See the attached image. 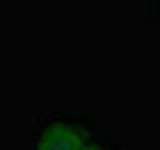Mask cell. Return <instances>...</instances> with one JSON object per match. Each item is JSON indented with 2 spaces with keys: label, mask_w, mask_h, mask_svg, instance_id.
I'll return each mask as SVG.
<instances>
[{
  "label": "cell",
  "mask_w": 160,
  "mask_h": 150,
  "mask_svg": "<svg viewBox=\"0 0 160 150\" xmlns=\"http://www.w3.org/2000/svg\"><path fill=\"white\" fill-rule=\"evenodd\" d=\"M88 144V134L82 126L66 120H54L42 128L34 150H84Z\"/></svg>",
  "instance_id": "cell-1"
},
{
  "label": "cell",
  "mask_w": 160,
  "mask_h": 150,
  "mask_svg": "<svg viewBox=\"0 0 160 150\" xmlns=\"http://www.w3.org/2000/svg\"><path fill=\"white\" fill-rule=\"evenodd\" d=\"M84 150H106V148H104V146H100V144H88V146L84 148Z\"/></svg>",
  "instance_id": "cell-2"
}]
</instances>
